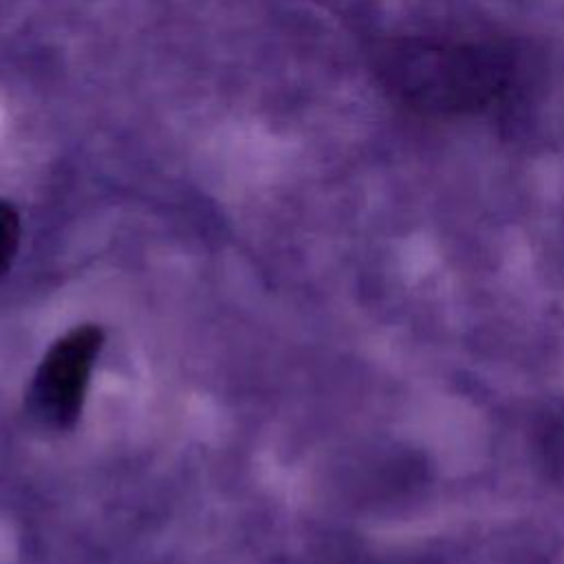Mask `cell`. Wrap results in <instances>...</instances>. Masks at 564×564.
Masks as SVG:
<instances>
[{
  "label": "cell",
  "instance_id": "6da1fadb",
  "mask_svg": "<svg viewBox=\"0 0 564 564\" xmlns=\"http://www.w3.org/2000/svg\"><path fill=\"white\" fill-rule=\"evenodd\" d=\"M386 88L430 117L480 115L509 104L524 86L527 64L509 42L401 40L381 53Z\"/></svg>",
  "mask_w": 564,
  "mask_h": 564
},
{
  "label": "cell",
  "instance_id": "7a4b0ae2",
  "mask_svg": "<svg viewBox=\"0 0 564 564\" xmlns=\"http://www.w3.org/2000/svg\"><path fill=\"white\" fill-rule=\"evenodd\" d=\"M104 333L82 324L62 335L42 357L31 401L35 412L55 427H70L82 412L93 364L101 350Z\"/></svg>",
  "mask_w": 564,
  "mask_h": 564
},
{
  "label": "cell",
  "instance_id": "3957f363",
  "mask_svg": "<svg viewBox=\"0 0 564 564\" xmlns=\"http://www.w3.org/2000/svg\"><path fill=\"white\" fill-rule=\"evenodd\" d=\"M20 216L13 205L0 198V273L11 264L20 245Z\"/></svg>",
  "mask_w": 564,
  "mask_h": 564
}]
</instances>
